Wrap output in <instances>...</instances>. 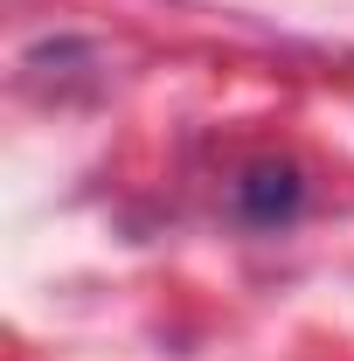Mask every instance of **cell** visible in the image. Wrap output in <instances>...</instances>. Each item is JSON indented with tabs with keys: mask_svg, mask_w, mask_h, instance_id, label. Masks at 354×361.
I'll list each match as a JSON object with an SVG mask.
<instances>
[{
	"mask_svg": "<svg viewBox=\"0 0 354 361\" xmlns=\"http://www.w3.org/2000/svg\"><path fill=\"white\" fill-rule=\"evenodd\" d=\"M236 202H243V216L271 223V216H285V209L299 202V174H292V167H257V174L236 188Z\"/></svg>",
	"mask_w": 354,
	"mask_h": 361,
	"instance_id": "obj_1",
	"label": "cell"
}]
</instances>
